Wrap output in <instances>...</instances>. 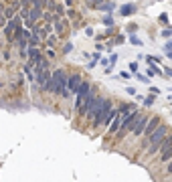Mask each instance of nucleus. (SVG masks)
Returning <instances> with one entry per match:
<instances>
[{
    "label": "nucleus",
    "instance_id": "21",
    "mask_svg": "<svg viewBox=\"0 0 172 182\" xmlns=\"http://www.w3.org/2000/svg\"><path fill=\"white\" fill-rule=\"evenodd\" d=\"M71 49H73V45H71V43H67V45L63 47V53H71Z\"/></svg>",
    "mask_w": 172,
    "mask_h": 182
},
{
    "label": "nucleus",
    "instance_id": "18",
    "mask_svg": "<svg viewBox=\"0 0 172 182\" xmlns=\"http://www.w3.org/2000/svg\"><path fill=\"white\" fill-rule=\"evenodd\" d=\"M162 37H166V39L172 37V26H170V28H166V31H162Z\"/></svg>",
    "mask_w": 172,
    "mask_h": 182
},
{
    "label": "nucleus",
    "instance_id": "15",
    "mask_svg": "<svg viewBox=\"0 0 172 182\" xmlns=\"http://www.w3.org/2000/svg\"><path fill=\"white\" fill-rule=\"evenodd\" d=\"M154 101H156V95H148V97H144V99H142V103H144V105H152Z\"/></svg>",
    "mask_w": 172,
    "mask_h": 182
},
{
    "label": "nucleus",
    "instance_id": "19",
    "mask_svg": "<svg viewBox=\"0 0 172 182\" xmlns=\"http://www.w3.org/2000/svg\"><path fill=\"white\" fill-rule=\"evenodd\" d=\"M103 24H107V26L114 24V18H111V16H105V18H103Z\"/></svg>",
    "mask_w": 172,
    "mask_h": 182
},
{
    "label": "nucleus",
    "instance_id": "14",
    "mask_svg": "<svg viewBox=\"0 0 172 182\" xmlns=\"http://www.w3.org/2000/svg\"><path fill=\"white\" fill-rule=\"evenodd\" d=\"M134 10H136V6H134V4H126V6H122V14H126V16H128V14H132Z\"/></svg>",
    "mask_w": 172,
    "mask_h": 182
},
{
    "label": "nucleus",
    "instance_id": "24",
    "mask_svg": "<svg viewBox=\"0 0 172 182\" xmlns=\"http://www.w3.org/2000/svg\"><path fill=\"white\" fill-rule=\"evenodd\" d=\"M138 79H140V81H144V83H150V79H148V77H144V75H140V73H138Z\"/></svg>",
    "mask_w": 172,
    "mask_h": 182
},
{
    "label": "nucleus",
    "instance_id": "8",
    "mask_svg": "<svg viewBox=\"0 0 172 182\" xmlns=\"http://www.w3.org/2000/svg\"><path fill=\"white\" fill-rule=\"evenodd\" d=\"M148 119H150V117H148L146 113H144V115H142V117L138 119V124H136V126H134V130H132V134H134V138H140L142 134H144V128H146V124H148Z\"/></svg>",
    "mask_w": 172,
    "mask_h": 182
},
{
    "label": "nucleus",
    "instance_id": "20",
    "mask_svg": "<svg viewBox=\"0 0 172 182\" xmlns=\"http://www.w3.org/2000/svg\"><path fill=\"white\" fill-rule=\"evenodd\" d=\"M6 22H8V20L4 18V14H0V28H4V26H6Z\"/></svg>",
    "mask_w": 172,
    "mask_h": 182
},
{
    "label": "nucleus",
    "instance_id": "7",
    "mask_svg": "<svg viewBox=\"0 0 172 182\" xmlns=\"http://www.w3.org/2000/svg\"><path fill=\"white\" fill-rule=\"evenodd\" d=\"M79 85H81V75H79V73H73L71 77H67V89H65L67 97L79 89Z\"/></svg>",
    "mask_w": 172,
    "mask_h": 182
},
{
    "label": "nucleus",
    "instance_id": "9",
    "mask_svg": "<svg viewBox=\"0 0 172 182\" xmlns=\"http://www.w3.org/2000/svg\"><path fill=\"white\" fill-rule=\"evenodd\" d=\"M53 26H55V33L63 39L65 33H67V20H65V18H57V20L53 22Z\"/></svg>",
    "mask_w": 172,
    "mask_h": 182
},
{
    "label": "nucleus",
    "instance_id": "23",
    "mask_svg": "<svg viewBox=\"0 0 172 182\" xmlns=\"http://www.w3.org/2000/svg\"><path fill=\"white\" fill-rule=\"evenodd\" d=\"M166 174H172V160L166 162Z\"/></svg>",
    "mask_w": 172,
    "mask_h": 182
},
{
    "label": "nucleus",
    "instance_id": "13",
    "mask_svg": "<svg viewBox=\"0 0 172 182\" xmlns=\"http://www.w3.org/2000/svg\"><path fill=\"white\" fill-rule=\"evenodd\" d=\"M170 160H172V146L166 148V150L160 154V162H170Z\"/></svg>",
    "mask_w": 172,
    "mask_h": 182
},
{
    "label": "nucleus",
    "instance_id": "26",
    "mask_svg": "<svg viewBox=\"0 0 172 182\" xmlns=\"http://www.w3.org/2000/svg\"><path fill=\"white\" fill-rule=\"evenodd\" d=\"M166 51H168V53H172V41H168V43H166Z\"/></svg>",
    "mask_w": 172,
    "mask_h": 182
},
{
    "label": "nucleus",
    "instance_id": "17",
    "mask_svg": "<svg viewBox=\"0 0 172 182\" xmlns=\"http://www.w3.org/2000/svg\"><path fill=\"white\" fill-rule=\"evenodd\" d=\"M160 22H162V24H168V14H166V12L160 14Z\"/></svg>",
    "mask_w": 172,
    "mask_h": 182
},
{
    "label": "nucleus",
    "instance_id": "2",
    "mask_svg": "<svg viewBox=\"0 0 172 182\" xmlns=\"http://www.w3.org/2000/svg\"><path fill=\"white\" fill-rule=\"evenodd\" d=\"M105 99H107V97H99V95H97V97H95L93 107L89 109V113L85 115L87 119H91V122H93V126H95V128H97V126H99V122H101V109H103Z\"/></svg>",
    "mask_w": 172,
    "mask_h": 182
},
{
    "label": "nucleus",
    "instance_id": "12",
    "mask_svg": "<svg viewBox=\"0 0 172 182\" xmlns=\"http://www.w3.org/2000/svg\"><path fill=\"white\" fill-rule=\"evenodd\" d=\"M22 69H24V75H26V79H29L31 83H37V81H35V73H33V65H31L29 61L22 65Z\"/></svg>",
    "mask_w": 172,
    "mask_h": 182
},
{
    "label": "nucleus",
    "instance_id": "4",
    "mask_svg": "<svg viewBox=\"0 0 172 182\" xmlns=\"http://www.w3.org/2000/svg\"><path fill=\"white\" fill-rule=\"evenodd\" d=\"M168 132H170V130H168L166 126H162V124H160V126H158V128H156V130H154V132H152L150 136L146 138V144H148V146H154V144L162 142L164 138L168 136Z\"/></svg>",
    "mask_w": 172,
    "mask_h": 182
},
{
    "label": "nucleus",
    "instance_id": "16",
    "mask_svg": "<svg viewBox=\"0 0 172 182\" xmlns=\"http://www.w3.org/2000/svg\"><path fill=\"white\" fill-rule=\"evenodd\" d=\"M45 43H47L49 47H55V43H57V37H53V35H51V37H47V39H45Z\"/></svg>",
    "mask_w": 172,
    "mask_h": 182
},
{
    "label": "nucleus",
    "instance_id": "22",
    "mask_svg": "<svg viewBox=\"0 0 172 182\" xmlns=\"http://www.w3.org/2000/svg\"><path fill=\"white\" fill-rule=\"evenodd\" d=\"M47 57H49V59H55V51H53V49H47Z\"/></svg>",
    "mask_w": 172,
    "mask_h": 182
},
{
    "label": "nucleus",
    "instance_id": "1",
    "mask_svg": "<svg viewBox=\"0 0 172 182\" xmlns=\"http://www.w3.org/2000/svg\"><path fill=\"white\" fill-rule=\"evenodd\" d=\"M67 89V73L63 69H55L51 73V87L49 91L51 93H63Z\"/></svg>",
    "mask_w": 172,
    "mask_h": 182
},
{
    "label": "nucleus",
    "instance_id": "11",
    "mask_svg": "<svg viewBox=\"0 0 172 182\" xmlns=\"http://www.w3.org/2000/svg\"><path fill=\"white\" fill-rule=\"evenodd\" d=\"M122 119H124V115H120V111L114 115V119H111V126H109V134H118V130H120V126H122Z\"/></svg>",
    "mask_w": 172,
    "mask_h": 182
},
{
    "label": "nucleus",
    "instance_id": "3",
    "mask_svg": "<svg viewBox=\"0 0 172 182\" xmlns=\"http://www.w3.org/2000/svg\"><path fill=\"white\" fill-rule=\"evenodd\" d=\"M89 91H91V83H89V81H81L79 89L75 91V109H77V111L81 109V105H83V101H85Z\"/></svg>",
    "mask_w": 172,
    "mask_h": 182
},
{
    "label": "nucleus",
    "instance_id": "10",
    "mask_svg": "<svg viewBox=\"0 0 172 182\" xmlns=\"http://www.w3.org/2000/svg\"><path fill=\"white\" fill-rule=\"evenodd\" d=\"M158 126H160V117H152V119H148V124H146V128H144V134H142V136L148 138L152 132H154V130H156V128H158Z\"/></svg>",
    "mask_w": 172,
    "mask_h": 182
},
{
    "label": "nucleus",
    "instance_id": "6",
    "mask_svg": "<svg viewBox=\"0 0 172 182\" xmlns=\"http://www.w3.org/2000/svg\"><path fill=\"white\" fill-rule=\"evenodd\" d=\"M170 146H172V134H168V136L164 138L162 142H158V144H154V146H150V148H148V156H152V154H156V152H160V154H162V152H164L166 148H170Z\"/></svg>",
    "mask_w": 172,
    "mask_h": 182
},
{
    "label": "nucleus",
    "instance_id": "25",
    "mask_svg": "<svg viewBox=\"0 0 172 182\" xmlns=\"http://www.w3.org/2000/svg\"><path fill=\"white\" fill-rule=\"evenodd\" d=\"M130 69H132V71L136 73V71H138V65H136V63H130Z\"/></svg>",
    "mask_w": 172,
    "mask_h": 182
},
{
    "label": "nucleus",
    "instance_id": "5",
    "mask_svg": "<svg viewBox=\"0 0 172 182\" xmlns=\"http://www.w3.org/2000/svg\"><path fill=\"white\" fill-rule=\"evenodd\" d=\"M95 97H97V89L91 87V91L87 93L85 101H83V105H81V109H79V115H87V113H89V109H91L93 103H95Z\"/></svg>",
    "mask_w": 172,
    "mask_h": 182
}]
</instances>
